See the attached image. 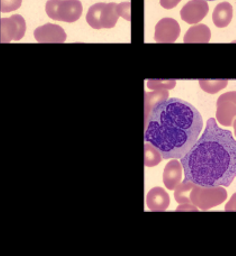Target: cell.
Listing matches in <instances>:
<instances>
[{
  "instance_id": "obj_1",
  "label": "cell",
  "mask_w": 236,
  "mask_h": 256,
  "mask_svg": "<svg viewBox=\"0 0 236 256\" xmlns=\"http://www.w3.org/2000/svg\"><path fill=\"white\" fill-rule=\"evenodd\" d=\"M180 162L184 180L200 186L228 188L236 178V140L232 132L210 118L200 138Z\"/></svg>"
},
{
  "instance_id": "obj_2",
  "label": "cell",
  "mask_w": 236,
  "mask_h": 256,
  "mask_svg": "<svg viewBox=\"0 0 236 256\" xmlns=\"http://www.w3.org/2000/svg\"><path fill=\"white\" fill-rule=\"evenodd\" d=\"M145 125V143L156 146L163 160H180L197 143L204 122L192 104L172 98L158 104Z\"/></svg>"
},
{
  "instance_id": "obj_3",
  "label": "cell",
  "mask_w": 236,
  "mask_h": 256,
  "mask_svg": "<svg viewBox=\"0 0 236 256\" xmlns=\"http://www.w3.org/2000/svg\"><path fill=\"white\" fill-rule=\"evenodd\" d=\"M45 10L54 20L74 22L80 20L84 8L79 0H48Z\"/></svg>"
},
{
  "instance_id": "obj_4",
  "label": "cell",
  "mask_w": 236,
  "mask_h": 256,
  "mask_svg": "<svg viewBox=\"0 0 236 256\" xmlns=\"http://www.w3.org/2000/svg\"><path fill=\"white\" fill-rule=\"evenodd\" d=\"M228 199V191L224 186H197L190 194L192 204L202 212L217 207Z\"/></svg>"
},
{
  "instance_id": "obj_5",
  "label": "cell",
  "mask_w": 236,
  "mask_h": 256,
  "mask_svg": "<svg viewBox=\"0 0 236 256\" xmlns=\"http://www.w3.org/2000/svg\"><path fill=\"white\" fill-rule=\"evenodd\" d=\"M118 18V4L114 2L94 4L87 14V22L94 30L114 28Z\"/></svg>"
},
{
  "instance_id": "obj_6",
  "label": "cell",
  "mask_w": 236,
  "mask_h": 256,
  "mask_svg": "<svg viewBox=\"0 0 236 256\" xmlns=\"http://www.w3.org/2000/svg\"><path fill=\"white\" fill-rule=\"evenodd\" d=\"M2 33L0 42L9 43L12 40H20L26 33V22L20 15H14L9 18H2L0 22Z\"/></svg>"
},
{
  "instance_id": "obj_7",
  "label": "cell",
  "mask_w": 236,
  "mask_h": 256,
  "mask_svg": "<svg viewBox=\"0 0 236 256\" xmlns=\"http://www.w3.org/2000/svg\"><path fill=\"white\" fill-rule=\"evenodd\" d=\"M216 118L222 126L233 125L236 118V91L222 94L217 100Z\"/></svg>"
},
{
  "instance_id": "obj_8",
  "label": "cell",
  "mask_w": 236,
  "mask_h": 256,
  "mask_svg": "<svg viewBox=\"0 0 236 256\" xmlns=\"http://www.w3.org/2000/svg\"><path fill=\"white\" fill-rule=\"evenodd\" d=\"M181 33L178 22L172 18H163L156 27V40L158 43L172 44L176 42Z\"/></svg>"
},
{
  "instance_id": "obj_9",
  "label": "cell",
  "mask_w": 236,
  "mask_h": 256,
  "mask_svg": "<svg viewBox=\"0 0 236 256\" xmlns=\"http://www.w3.org/2000/svg\"><path fill=\"white\" fill-rule=\"evenodd\" d=\"M210 12V6L206 0H192L181 9V18L190 25L200 22Z\"/></svg>"
},
{
  "instance_id": "obj_10",
  "label": "cell",
  "mask_w": 236,
  "mask_h": 256,
  "mask_svg": "<svg viewBox=\"0 0 236 256\" xmlns=\"http://www.w3.org/2000/svg\"><path fill=\"white\" fill-rule=\"evenodd\" d=\"M35 40L42 44H61L66 40V33L61 26L46 24L36 28Z\"/></svg>"
},
{
  "instance_id": "obj_11",
  "label": "cell",
  "mask_w": 236,
  "mask_h": 256,
  "mask_svg": "<svg viewBox=\"0 0 236 256\" xmlns=\"http://www.w3.org/2000/svg\"><path fill=\"white\" fill-rule=\"evenodd\" d=\"M184 166L178 160L174 158L171 162L166 164L163 172V182L166 189L176 190L181 182H182Z\"/></svg>"
},
{
  "instance_id": "obj_12",
  "label": "cell",
  "mask_w": 236,
  "mask_h": 256,
  "mask_svg": "<svg viewBox=\"0 0 236 256\" xmlns=\"http://www.w3.org/2000/svg\"><path fill=\"white\" fill-rule=\"evenodd\" d=\"M146 206L151 212H166L170 206V196L162 188H153L146 196Z\"/></svg>"
},
{
  "instance_id": "obj_13",
  "label": "cell",
  "mask_w": 236,
  "mask_h": 256,
  "mask_svg": "<svg viewBox=\"0 0 236 256\" xmlns=\"http://www.w3.org/2000/svg\"><path fill=\"white\" fill-rule=\"evenodd\" d=\"M212 38V32L210 27L198 24L190 27L184 36V43L189 44H206L210 43Z\"/></svg>"
},
{
  "instance_id": "obj_14",
  "label": "cell",
  "mask_w": 236,
  "mask_h": 256,
  "mask_svg": "<svg viewBox=\"0 0 236 256\" xmlns=\"http://www.w3.org/2000/svg\"><path fill=\"white\" fill-rule=\"evenodd\" d=\"M233 20V6L230 2H222L215 8L212 22L218 28L228 27Z\"/></svg>"
},
{
  "instance_id": "obj_15",
  "label": "cell",
  "mask_w": 236,
  "mask_h": 256,
  "mask_svg": "<svg viewBox=\"0 0 236 256\" xmlns=\"http://www.w3.org/2000/svg\"><path fill=\"white\" fill-rule=\"evenodd\" d=\"M166 99H169V91L168 90H154L153 92L145 94V122H148L153 108Z\"/></svg>"
},
{
  "instance_id": "obj_16",
  "label": "cell",
  "mask_w": 236,
  "mask_h": 256,
  "mask_svg": "<svg viewBox=\"0 0 236 256\" xmlns=\"http://www.w3.org/2000/svg\"><path fill=\"white\" fill-rule=\"evenodd\" d=\"M196 186V184L192 181L184 180V182L176 186V192H174V198L176 201L179 204H192V200H190V194H192V189Z\"/></svg>"
},
{
  "instance_id": "obj_17",
  "label": "cell",
  "mask_w": 236,
  "mask_h": 256,
  "mask_svg": "<svg viewBox=\"0 0 236 256\" xmlns=\"http://www.w3.org/2000/svg\"><path fill=\"white\" fill-rule=\"evenodd\" d=\"M162 154L156 146L152 144L146 143L145 144V166L146 168H153L156 166L162 161Z\"/></svg>"
},
{
  "instance_id": "obj_18",
  "label": "cell",
  "mask_w": 236,
  "mask_h": 256,
  "mask_svg": "<svg viewBox=\"0 0 236 256\" xmlns=\"http://www.w3.org/2000/svg\"><path fill=\"white\" fill-rule=\"evenodd\" d=\"M228 84V80H199V86L207 94H215L225 89Z\"/></svg>"
},
{
  "instance_id": "obj_19",
  "label": "cell",
  "mask_w": 236,
  "mask_h": 256,
  "mask_svg": "<svg viewBox=\"0 0 236 256\" xmlns=\"http://www.w3.org/2000/svg\"><path fill=\"white\" fill-rule=\"evenodd\" d=\"M176 80H148V88L151 90H171L176 88Z\"/></svg>"
},
{
  "instance_id": "obj_20",
  "label": "cell",
  "mask_w": 236,
  "mask_h": 256,
  "mask_svg": "<svg viewBox=\"0 0 236 256\" xmlns=\"http://www.w3.org/2000/svg\"><path fill=\"white\" fill-rule=\"evenodd\" d=\"M22 4V0H2L0 4V12H12L14 10L20 9Z\"/></svg>"
},
{
  "instance_id": "obj_21",
  "label": "cell",
  "mask_w": 236,
  "mask_h": 256,
  "mask_svg": "<svg viewBox=\"0 0 236 256\" xmlns=\"http://www.w3.org/2000/svg\"><path fill=\"white\" fill-rule=\"evenodd\" d=\"M130 7H132L130 2H122L120 4H118V14H120V16L124 18V20L127 22L132 20Z\"/></svg>"
},
{
  "instance_id": "obj_22",
  "label": "cell",
  "mask_w": 236,
  "mask_h": 256,
  "mask_svg": "<svg viewBox=\"0 0 236 256\" xmlns=\"http://www.w3.org/2000/svg\"><path fill=\"white\" fill-rule=\"evenodd\" d=\"M181 0H160L161 6L164 9H174L178 6Z\"/></svg>"
},
{
  "instance_id": "obj_23",
  "label": "cell",
  "mask_w": 236,
  "mask_h": 256,
  "mask_svg": "<svg viewBox=\"0 0 236 256\" xmlns=\"http://www.w3.org/2000/svg\"><path fill=\"white\" fill-rule=\"evenodd\" d=\"M225 212H236V194H233L232 198L228 201V204H226Z\"/></svg>"
},
{
  "instance_id": "obj_24",
  "label": "cell",
  "mask_w": 236,
  "mask_h": 256,
  "mask_svg": "<svg viewBox=\"0 0 236 256\" xmlns=\"http://www.w3.org/2000/svg\"><path fill=\"white\" fill-rule=\"evenodd\" d=\"M198 212V208L192 204H180V207L176 209V212Z\"/></svg>"
},
{
  "instance_id": "obj_25",
  "label": "cell",
  "mask_w": 236,
  "mask_h": 256,
  "mask_svg": "<svg viewBox=\"0 0 236 256\" xmlns=\"http://www.w3.org/2000/svg\"><path fill=\"white\" fill-rule=\"evenodd\" d=\"M234 130H235V136H236V120H234Z\"/></svg>"
},
{
  "instance_id": "obj_26",
  "label": "cell",
  "mask_w": 236,
  "mask_h": 256,
  "mask_svg": "<svg viewBox=\"0 0 236 256\" xmlns=\"http://www.w3.org/2000/svg\"><path fill=\"white\" fill-rule=\"evenodd\" d=\"M206 2H215V0H206Z\"/></svg>"
}]
</instances>
